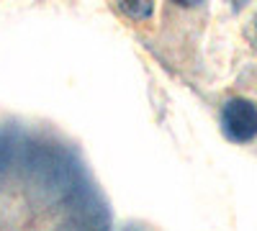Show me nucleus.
Here are the masks:
<instances>
[{
  "mask_svg": "<svg viewBox=\"0 0 257 231\" xmlns=\"http://www.w3.org/2000/svg\"><path fill=\"white\" fill-rule=\"evenodd\" d=\"M221 129L231 141H252L257 136V103L247 98H231L221 108Z\"/></svg>",
  "mask_w": 257,
  "mask_h": 231,
  "instance_id": "obj_1",
  "label": "nucleus"
},
{
  "mask_svg": "<svg viewBox=\"0 0 257 231\" xmlns=\"http://www.w3.org/2000/svg\"><path fill=\"white\" fill-rule=\"evenodd\" d=\"M175 6H180V8H196V6H201L203 0H173Z\"/></svg>",
  "mask_w": 257,
  "mask_h": 231,
  "instance_id": "obj_3",
  "label": "nucleus"
},
{
  "mask_svg": "<svg viewBox=\"0 0 257 231\" xmlns=\"http://www.w3.org/2000/svg\"><path fill=\"white\" fill-rule=\"evenodd\" d=\"M116 6L132 21H147L155 11V0H116Z\"/></svg>",
  "mask_w": 257,
  "mask_h": 231,
  "instance_id": "obj_2",
  "label": "nucleus"
},
{
  "mask_svg": "<svg viewBox=\"0 0 257 231\" xmlns=\"http://www.w3.org/2000/svg\"><path fill=\"white\" fill-rule=\"evenodd\" d=\"M244 3H247V0H231V6H234V8H242Z\"/></svg>",
  "mask_w": 257,
  "mask_h": 231,
  "instance_id": "obj_4",
  "label": "nucleus"
}]
</instances>
